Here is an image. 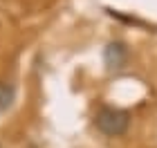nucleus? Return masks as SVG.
<instances>
[{"label":"nucleus","mask_w":157,"mask_h":148,"mask_svg":"<svg viewBox=\"0 0 157 148\" xmlns=\"http://www.w3.org/2000/svg\"><path fill=\"white\" fill-rule=\"evenodd\" d=\"M13 97H16L13 85H11V83H7V81H0V112L7 110V108L11 105Z\"/></svg>","instance_id":"obj_3"},{"label":"nucleus","mask_w":157,"mask_h":148,"mask_svg":"<svg viewBox=\"0 0 157 148\" xmlns=\"http://www.w3.org/2000/svg\"><path fill=\"white\" fill-rule=\"evenodd\" d=\"M103 59H105L108 70H119V67H124V63L128 59V52H126V47L121 43H110L108 47H105Z\"/></svg>","instance_id":"obj_2"},{"label":"nucleus","mask_w":157,"mask_h":148,"mask_svg":"<svg viewBox=\"0 0 157 148\" xmlns=\"http://www.w3.org/2000/svg\"><path fill=\"white\" fill-rule=\"evenodd\" d=\"M97 128L108 137H119L128 130V123H130V117H128L126 110L119 108H101L94 117Z\"/></svg>","instance_id":"obj_1"}]
</instances>
